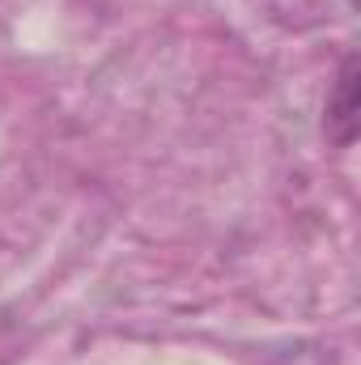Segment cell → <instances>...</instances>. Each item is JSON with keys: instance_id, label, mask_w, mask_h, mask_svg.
<instances>
[{"instance_id": "6da1fadb", "label": "cell", "mask_w": 361, "mask_h": 365, "mask_svg": "<svg viewBox=\"0 0 361 365\" xmlns=\"http://www.w3.org/2000/svg\"><path fill=\"white\" fill-rule=\"evenodd\" d=\"M323 128H327V140L340 149L357 140V56H345L336 73V86L327 93V110H323Z\"/></svg>"}]
</instances>
